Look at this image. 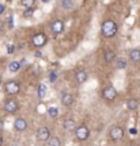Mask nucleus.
Returning a JSON list of instances; mask_svg holds the SVG:
<instances>
[{
    "mask_svg": "<svg viewBox=\"0 0 140 146\" xmlns=\"http://www.w3.org/2000/svg\"><path fill=\"white\" fill-rule=\"evenodd\" d=\"M118 31V27L116 25V22L112 21V19H108L102 23V27H101V33L105 38H113Z\"/></svg>",
    "mask_w": 140,
    "mask_h": 146,
    "instance_id": "obj_1",
    "label": "nucleus"
},
{
    "mask_svg": "<svg viewBox=\"0 0 140 146\" xmlns=\"http://www.w3.org/2000/svg\"><path fill=\"white\" fill-rule=\"evenodd\" d=\"M75 137H76L78 141H86L88 137H90V130H88V127L86 125L78 126L76 130H75Z\"/></svg>",
    "mask_w": 140,
    "mask_h": 146,
    "instance_id": "obj_2",
    "label": "nucleus"
},
{
    "mask_svg": "<svg viewBox=\"0 0 140 146\" xmlns=\"http://www.w3.org/2000/svg\"><path fill=\"white\" fill-rule=\"evenodd\" d=\"M124 134H125V130H124V127H121V126H114L113 129L110 130V138H112V141H120V139H122Z\"/></svg>",
    "mask_w": 140,
    "mask_h": 146,
    "instance_id": "obj_3",
    "label": "nucleus"
},
{
    "mask_svg": "<svg viewBox=\"0 0 140 146\" xmlns=\"http://www.w3.org/2000/svg\"><path fill=\"white\" fill-rule=\"evenodd\" d=\"M46 42H48V36L44 33H38V34H36V35L33 36V46H36V47L45 46Z\"/></svg>",
    "mask_w": 140,
    "mask_h": 146,
    "instance_id": "obj_4",
    "label": "nucleus"
},
{
    "mask_svg": "<svg viewBox=\"0 0 140 146\" xmlns=\"http://www.w3.org/2000/svg\"><path fill=\"white\" fill-rule=\"evenodd\" d=\"M18 110H19V104L16 103V100H14V99L5 100V103H4L5 112H8V114H15V112H18Z\"/></svg>",
    "mask_w": 140,
    "mask_h": 146,
    "instance_id": "obj_5",
    "label": "nucleus"
},
{
    "mask_svg": "<svg viewBox=\"0 0 140 146\" xmlns=\"http://www.w3.org/2000/svg\"><path fill=\"white\" fill-rule=\"evenodd\" d=\"M102 96L106 100H114L117 98V91H116V88H114L113 85H108L102 91Z\"/></svg>",
    "mask_w": 140,
    "mask_h": 146,
    "instance_id": "obj_6",
    "label": "nucleus"
},
{
    "mask_svg": "<svg viewBox=\"0 0 140 146\" xmlns=\"http://www.w3.org/2000/svg\"><path fill=\"white\" fill-rule=\"evenodd\" d=\"M37 138L40 141H46V139L49 141L50 139V130H49V127H46V126L40 127L38 131H37Z\"/></svg>",
    "mask_w": 140,
    "mask_h": 146,
    "instance_id": "obj_7",
    "label": "nucleus"
},
{
    "mask_svg": "<svg viewBox=\"0 0 140 146\" xmlns=\"http://www.w3.org/2000/svg\"><path fill=\"white\" fill-rule=\"evenodd\" d=\"M50 30H52V33L55 34V35L61 34V33L64 31V23H63V21H60V19H55V21L50 23Z\"/></svg>",
    "mask_w": 140,
    "mask_h": 146,
    "instance_id": "obj_8",
    "label": "nucleus"
},
{
    "mask_svg": "<svg viewBox=\"0 0 140 146\" xmlns=\"http://www.w3.org/2000/svg\"><path fill=\"white\" fill-rule=\"evenodd\" d=\"M5 91L10 95H18L19 91H21L19 83L18 81H8V83L5 84Z\"/></svg>",
    "mask_w": 140,
    "mask_h": 146,
    "instance_id": "obj_9",
    "label": "nucleus"
},
{
    "mask_svg": "<svg viewBox=\"0 0 140 146\" xmlns=\"http://www.w3.org/2000/svg\"><path fill=\"white\" fill-rule=\"evenodd\" d=\"M14 127L16 131H25L27 129V122L25 118H16L14 122Z\"/></svg>",
    "mask_w": 140,
    "mask_h": 146,
    "instance_id": "obj_10",
    "label": "nucleus"
},
{
    "mask_svg": "<svg viewBox=\"0 0 140 146\" xmlns=\"http://www.w3.org/2000/svg\"><path fill=\"white\" fill-rule=\"evenodd\" d=\"M75 80H76L78 84L86 83V81H87V73H86V70H83V69L76 70V72H75Z\"/></svg>",
    "mask_w": 140,
    "mask_h": 146,
    "instance_id": "obj_11",
    "label": "nucleus"
},
{
    "mask_svg": "<svg viewBox=\"0 0 140 146\" xmlns=\"http://www.w3.org/2000/svg\"><path fill=\"white\" fill-rule=\"evenodd\" d=\"M63 126H64V129H65V130H68V131H72V130L75 131V130H76V127H78V126H76V122H75L72 118H67V119L64 120Z\"/></svg>",
    "mask_w": 140,
    "mask_h": 146,
    "instance_id": "obj_12",
    "label": "nucleus"
},
{
    "mask_svg": "<svg viewBox=\"0 0 140 146\" xmlns=\"http://www.w3.org/2000/svg\"><path fill=\"white\" fill-rule=\"evenodd\" d=\"M61 103L65 107H69V106L73 103V98L71 94H68V92H63L61 94Z\"/></svg>",
    "mask_w": 140,
    "mask_h": 146,
    "instance_id": "obj_13",
    "label": "nucleus"
},
{
    "mask_svg": "<svg viewBox=\"0 0 140 146\" xmlns=\"http://www.w3.org/2000/svg\"><path fill=\"white\" fill-rule=\"evenodd\" d=\"M129 60L132 62H139L140 61V50L139 49H133L129 52Z\"/></svg>",
    "mask_w": 140,
    "mask_h": 146,
    "instance_id": "obj_14",
    "label": "nucleus"
},
{
    "mask_svg": "<svg viewBox=\"0 0 140 146\" xmlns=\"http://www.w3.org/2000/svg\"><path fill=\"white\" fill-rule=\"evenodd\" d=\"M46 85L45 84H40L38 85V88H37V95H38V98L40 99H44L45 96H46Z\"/></svg>",
    "mask_w": 140,
    "mask_h": 146,
    "instance_id": "obj_15",
    "label": "nucleus"
},
{
    "mask_svg": "<svg viewBox=\"0 0 140 146\" xmlns=\"http://www.w3.org/2000/svg\"><path fill=\"white\" fill-rule=\"evenodd\" d=\"M114 58H116V53H114L113 50H106V52H105V61L108 64L113 62Z\"/></svg>",
    "mask_w": 140,
    "mask_h": 146,
    "instance_id": "obj_16",
    "label": "nucleus"
},
{
    "mask_svg": "<svg viewBox=\"0 0 140 146\" xmlns=\"http://www.w3.org/2000/svg\"><path fill=\"white\" fill-rule=\"evenodd\" d=\"M127 107H128V110L133 111V110H136L137 107H139V102H137L136 99H129L128 102H127Z\"/></svg>",
    "mask_w": 140,
    "mask_h": 146,
    "instance_id": "obj_17",
    "label": "nucleus"
},
{
    "mask_svg": "<svg viewBox=\"0 0 140 146\" xmlns=\"http://www.w3.org/2000/svg\"><path fill=\"white\" fill-rule=\"evenodd\" d=\"M48 146H61V141L59 137H50V139L48 141Z\"/></svg>",
    "mask_w": 140,
    "mask_h": 146,
    "instance_id": "obj_18",
    "label": "nucleus"
},
{
    "mask_svg": "<svg viewBox=\"0 0 140 146\" xmlns=\"http://www.w3.org/2000/svg\"><path fill=\"white\" fill-rule=\"evenodd\" d=\"M127 66H128L127 60H124V58H118V60H117V62H116V68L117 69H125Z\"/></svg>",
    "mask_w": 140,
    "mask_h": 146,
    "instance_id": "obj_19",
    "label": "nucleus"
},
{
    "mask_svg": "<svg viewBox=\"0 0 140 146\" xmlns=\"http://www.w3.org/2000/svg\"><path fill=\"white\" fill-rule=\"evenodd\" d=\"M48 114H49L50 118H57V115H59V108L55 107V106H52V107L48 108Z\"/></svg>",
    "mask_w": 140,
    "mask_h": 146,
    "instance_id": "obj_20",
    "label": "nucleus"
},
{
    "mask_svg": "<svg viewBox=\"0 0 140 146\" xmlns=\"http://www.w3.org/2000/svg\"><path fill=\"white\" fill-rule=\"evenodd\" d=\"M19 68H21V62H18V61H12V62L10 64V66H8L10 72H18Z\"/></svg>",
    "mask_w": 140,
    "mask_h": 146,
    "instance_id": "obj_21",
    "label": "nucleus"
},
{
    "mask_svg": "<svg viewBox=\"0 0 140 146\" xmlns=\"http://www.w3.org/2000/svg\"><path fill=\"white\" fill-rule=\"evenodd\" d=\"M33 14H34V8H26L23 11V16L25 18H30V16H33Z\"/></svg>",
    "mask_w": 140,
    "mask_h": 146,
    "instance_id": "obj_22",
    "label": "nucleus"
},
{
    "mask_svg": "<svg viewBox=\"0 0 140 146\" xmlns=\"http://www.w3.org/2000/svg\"><path fill=\"white\" fill-rule=\"evenodd\" d=\"M61 5L64 7V8H67V10H69V8H72L73 5V1H71V0H65V1H61Z\"/></svg>",
    "mask_w": 140,
    "mask_h": 146,
    "instance_id": "obj_23",
    "label": "nucleus"
},
{
    "mask_svg": "<svg viewBox=\"0 0 140 146\" xmlns=\"http://www.w3.org/2000/svg\"><path fill=\"white\" fill-rule=\"evenodd\" d=\"M21 3H22V5H25L27 8H33V5H34V1H33V0H23Z\"/></svg>",
    "mask_w": 140,
    "mask_h": 146,
    "instance_id": "obj_24",
    "label": "nucleus"
},
{
    "mask_svg": "<svg viewBox=\"0 0 140 146\" xmlns=\"http://www.w3.org/2000/svg\"><path fill=\"white\" fill-rule=\"evenodd\" d=\"M57 78H59V74H57L56 72H50V74H49V80H50V83H55Z\"/></svg>",
    "mask_w": 140,
    "mask_h": 146,
    "instance_id": "obj_25",
    "label": "nucleus"
},
{
    "mask_svg": "<svg viewBox=\"0 0 140 146\" xmlns=\"http://www.w3.org/2000/svg\"><path fill=\"white\" fill-rule=\"evenodd\" d=\"M14 50H15L14 45H8V47H7V53H8V54H12V53H14Z\"/></svg>",
    "mask_w": 140,
    "mask_h": 146,
    "instance_id": "obj_26",
    "label": "nucleus"
},
{
    "mask_svg": "<svg viewBox=\"0 0 140 146\" xmlns=\"http://www.w3.org/2000/svg\"><path fill=\"white\" fill-rule=\"evenodd\" d=\"M4 11H5V4L4 3H0V15H1Z\"/></svg>",
    "mask_w": 140,
    "mask_h": 146,
    "instance_id": "obj_27",
    "label": "nucleus"
},
{
    "mask_svg": "<svg viewBox=\"0 0 140 146\" xmlns=\"http://www.w3.org/2000/svg\"><path fill=\"white\" fill-rule=\"evenodd\" d=\"M3 130H4V120L0 119V131H3Z\"/></svg>",
    "mask_w": 140,
    "mask_h": 146,
    "instance_id": "obj_28",
    "label": "nucleus"
},
{
    "mask_svg": "<svg viewBox=\"0 0 140 146\" xmlns=\"http://www.w3.org/2000/svg\"><path fill=\"white\" fill-rule=\"evenodd\" d=\"M25 65H27V60H25V58H23V60L21 61V66H25Z\"/></svg>",
    "mask_w": 140,
    "mask_h": 146,
    "instance_id": "obj_29",
    "label": "nucleus"
},
{
    "mask_svg": "<svg viewBox=\"0 0 140 146\" xmlns=\"http://www.w3.org/2000/svg\"><path fill=\"white\" fill-rule=\"evenodd\" d=\"M8 25H10V27H12V16L8 18Z\"/></svg>",
    "mask_w": 140,
    "mask_h": 146,
    "instance_id": "obj_30",
    "label": "nucleus"
},
{
    "mask_svg": "<svg viewBox=\"0 0 140 146\" xmlns=\"http://www.w3.org/2000/svg\"><path fill=\"white\" fill-rule=\"evenodd\" d=\"M131 133H132V134H136L137 131H136V129H131Z\"/></svg>",
    "mask_w": 140,
    "mask_h": 146,
    "instance_id": "obj_31",
    "label": "nucleus"
},
{
    "mask_svg": "<svg viewBox=\"0 0 140 146\" xmlns=\"http://www.w3.org/2000/svg\"><path fill=\"white\" fill-rule=\"evenodd\" d=\"M1 29H3V22L0 21V31H1Z\"/></svg>",
    "mask_w": 140,
    "mask_h": 146,
    "instance_id": "obj_32",
    "label": "nucleus"
},
{
    "mask_svg": "<svg viewBox=\"0 0 140 146\" xmlns=\"http://www.w3.org/2000/svg\"><path fill=\"white\" fill-rule=\"evenodd\" d=\"M1 143H3V137H0V146H1Z\"/></svg>",
    "mask_w": 140,
    "mask_h": 146,
    "instance_id": "obj_33",
    "label": "nucleus"
},
{
    "mask_svg": "<svg viewBox=\"0 0 140 146\" xmlns=\"http://www.w3.org/2000/svg\"><path fill=\"white\" fill-rule=\"evenodd\" d=\"M1 81H3V78H1V76H0V84H1Z\"/></svg>",
    "mask_w": 140,
    "mask_h": 146,
    "instance_id": "obj_34",
    "label": "nucleus"
}]
</instances>
